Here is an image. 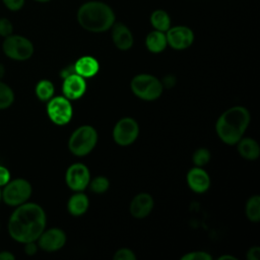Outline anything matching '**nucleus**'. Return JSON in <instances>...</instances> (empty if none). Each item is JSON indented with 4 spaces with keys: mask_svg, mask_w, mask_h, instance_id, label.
Instances as JSON below:
<instances>
[{
    "mask_svg": "<svg viewBox=\"0 0 260 260\" xmlns=\"http://www.w3.org/2000/svg\"><path fill=\"white\" fill-rule=\"evenodd\" d=\"M14 208L7 222L10 238L20 244L36 242L46 229L47 216L44 208L28 201Z\"/></svg>",
    "mask_w": 260,
    "mask_h": 260,
    "instance_id": "1",
    "label": "nucleus"
},
{
    "mask_svg": "<svg viewBox=\"0 0 260 260\" xmlns=\"http://www.w3.org/2000/svg\"><path fill=\"white\" fill-rule=\"evenodd\" d=\"M250 123V113L242 106H235L223 112L216 121L215 130L226 144H236L244 135Z\"/></svg>",
    "mask_w": 260,
    "mask_h": 260,
    "instance_id": "2",
    "label": "nucleus"
},
{
    "mask_svg": "<svg viewBox=\"0 0 260 260\" xmlns=\"http://www.w3.org/2000/svg\"><path fill=\"white\" fill-rule=\"evenodd\" d=\"M115 13L106 3L88 1L82 4L77 11V21L80 26L91 32H103L115 23Z\"/></svg>",
    "mask_w": 260,
    "mask_h": 260,
    "instance_id": "3",
    "label": "nucleus"
},
{
    "mask_svg": "<svg viewBox=\"0 0 260 260\" xmlns=\"http://www.w3.org/2000/svg\"><path fill=\"white\" fill-rule=\"evenodd\" d=\"M31 193L32 187L26 179H10V181L2 187V202L10 207H16L27 202Z\"/></svg>",
    "mask_w": 260,
    "mask_h": 260,
    "instance_id": "4",
    "label": "nucleus"
},
{
    "mask_svg": "<svg viewBox=\"0 0 260 260\" xmlns=\"http://www.w3.org/2000/svg\"><path fill=\"white\" fill-rule=\"evenodd\" d=\"M96 142V130L89 125H83L78 127L71 134L68 141V147L73 154L77 156H84L94 148Z\"/></svg>",
    "mask_w": 260,
    "mask_h": 260,
    "instance_id": "5",
    "label": "nucleus"
},
{
    "mask_svg": "<svg viewBox=\"0 0 260 260\" xmlns=\"http://www.w3.org/2000/svg\"><path fill=\"white\" fill-rule=\"evenodd\" d=\"M133 93L143 101H154L162 93L164 85L160 80L150 74H138L130 83Z\"/></svg>",
    "mask_w": 260,
    "mask_h": 260,
    "instance_id": "6",
    "label": "nucleus"
},
{
    "mask_svg": "<svg viewBox=\"0 0 260 260\" xmlns=\"http://www.w3.org/2000/svg\"><path fill=\"white\" fill-rule=\"evenodd\" d=\"M4 55L14 61H26L34 55L35 48L30 40L20 35H10L2 43Z\"/></svg>",
    "mask_w": 260,
    "mask_h": 260,
    "instance_id": "7",
    "label": "nucleus"
},
{
    "mask_svg": "<svg viewBox=\"0 0 260 260\" xmlns=\"http://www.w3.org/2000/svg\"><path fill=\"white\" fill-rule=\"evenodd\" d=\"M47 114L56 125H65L72 118V106L65 96H53L47 102Z\"/></svg>",
    "mask_w": 260,
    "mask_h": 260,
    "instance_id": "8",
    "label": "nucleus"
},
{
    "mask_svg": "<svg viewBox=\"0 0 260 260\" xmlns=\"http://www.w3.org/2000/svg\"><path fill=\"white\" fill-rule=\"evenodd\" d=\"M139 134L138 123L129 117L119 120L113 129V138L115 142L122 146L133 143Z\"/></svg>",
    "mask_w": 260,
    "mask_h": 260,
    "instance_id": "9",
    "label": "nucleus"
},
{
    "mask_svg": "<svg viewBox=\"0 0 260 260\" xmlns=\"http://www.w3.org/2000/svg\"><path fill=\"white\" fill-rule=\"evenodd\" d=\"M65 181L71 190L81 192L89 184V170L83 164H73L66 171Z\"/></svg>",
    "mask_w": 260,
    "mask_h": 260,
    "instance_id": "10",
    "label": "nucleus"
},
{
    "mask_svg": "<svg viewBox=\"0 0 260 260\" xmlns=\"http://www.w3.org/2000/svg\"><path fill=\"white\" fill-rule=\"evenodd\" d=\"M39 248L46 252H55L64 247L66 243V234L59 228L44 230L36 241Z\"/></svg>",
    "mask_w": 260,
    "mask_h": 260,
    "instance_id": "11",
    "label": "nucleus"
},
{
    "mask_svg": "<svg viewBox=\"0 0 260 260\" xmlns=\"http://www.w3.org/2000/svg\"><path fill=\"white\" fill-rule=\"evenodd\" d=\"M167 42L175 50L189 48L194 41V34L191 28L183 25L170 27L167 30Z\"/></svg>",
    "mask_w": 260,
    "mask_h": 260,
    "instance_id": "12",
    "label": "nucleus"
},
{
    "mask_svg": "<svg viewBox=\"0 0 260 260\" xmlns=\"http://www.w3.org/2000/svg\"><path fill=\"white\" fill-rule=\"evenodd\" d=\"M86 89V83L83 77L76 73H72L64 77L62 91L68 100H77L81 98Z\"/></svg>",
    "mask_w": 260,
    "mask_h": 260,
    "instance_id": "13",
    "label": "nucleus"
},
{
    "mask_svg": "<svg viewBox=\"0 0 260 260\" xmlns=\"http://www.w3.org/2000/svg\"><path fill=\"white\" fill-rule=\"evenodd\" d=\"M153 205L154 201L150 194L139 193L132 199L129 210L135 218H143L151 212Z\"/></svg>",
    "mask_w": 260,
    "mask_h": 260,
    "instance_id": "14",
    "label": "nucleus"
},
{
    "mask_svg": "<svg viewBox=\"0 0 260 260\" xmlns=\"http://www.w3.org/2000/svg\"><path fill=\"white\" fill-rule=\"evenodd\" d=\"M187 183L192 191L204 193L210 186V178L201 167H194L187 174Z\"/></svg>",
    "mask_w": 260,
    "mask_h": 260,
    "instance_id": "15",
    "label": "nucleus"
},
{
    "mask_svg": "<svg viewBox=\"0 0 260 260\" xmlns=\"http://www.w3.org/2000/svg\"><path fill=\"white\" fill-rule=\"evenodd\" d=\"M112 39L115 46L121 51L129 50L133 45V36L131 30L121 22L113 24Z\"/></svg>",
    "mask_w": 260,
    "mask_h": 260,
    "instance_id": "16",
    "label": "nucleus"
},
{
    "mask_svg": "<svg viewBox=\"0 0 260 260\" xmlns=\"http://www.w3.org/2000/svg\"><path fill=\"white\" fill-rule=\"evenodd\" d=\"M73 67L76 74L85 78L94 76L99 72L100 64L95 58L91 56H83L75 62Z\"/></svg>",
    "mask_w": 260,
    "mask_h": 260,
    "instance_id": "17",
    "label": "nucleus"
},
{
    "mask_svg": "<svg viewBox=\"0 0 260 260\" xmlns=\"http://www.w3.org/2000/svg\"><path fill=\"white\" fill-rule=\"evenodd\" d=\"M236 144H238V151L240 155L246 159H256L260 155V146L253 138H241Z\"/></svg>",
    "mask_w": 260,
    "mask_h": 260,
    "instance_id": "18",
    "label": "nucleus"
},
{
    "mask_svg": "<svg viewBox=\"0 0 260 260\" xmlns=\"http://www.w3.org/2000/svg\"><path fill=\"white\" fill-rule=\"evenodd\" d=\"M88 206H89L88 197L81 192H77L74 195H72L67 203V208L69 213L74 216H79L85 213Z\"/></svg>",
    "mask_w": 260,
    "mask_h": 260,
    "instance_id": "19",
    "label": "nucleus"
},
{
    "mask_svg": "<svg viewBox=\"0 0 260 260\" xmlns=\"http://www.w3.org/2000/svg\"><path fill=\"white\" fill-rule=\"evenodd\" d=\"M145 45L148 51H150L151 53H160L166 49L168 45L167 37L164 31H159L156 29L152 30L147 35L145 39Z\"/></svg>",
    "mask_w": 260,
    "mask_h": 260,
    "instance_id": "20",
    "label": "nucleus"
},
{
    "mask_svg": "<svg viewBox=\"0 0 260 260\" xmlns=\"http://www.w3.org/2000/svg\"><path fill=\"white\" fill-rule=\"evenodd\" d=\"M150 23L156 30L165 32L171 27V18L165 10L157 9L151 13Z\"/></svg>",
    "mask_w": 260,
    "mask_h": 260,
    "instance_id": "21",
    "label": "nucleus"
},
{
    "mask_svg": "<svg viewBox=\"0 0 260 260\" xmlns=\"http://www.w3.org/2000/svg\"><path fill=\"white\" fill-rule=\"evenodd\" d=\"M54 84L49 79H42L36 84V95L42 102H48L51 100L54 96Z\"/></svg>",
    "mask_w": 260,
    "mask_h": 260,
    "instance_id": "22",
    "label": "nucleus"
},
{
    "mask_svg": "<svg viewBox=\"0 0 260 260\" xmlns=\"http://www.w3.org/2000/svg\"><path fill=\"white\" fill-rule=\"evenodd\" d=\"M13 89L2 79H0V110H6L10 108L14 103Z\"/></svg>",
    "mask_w": 260,
    "mask_h": 260,
    "instance_id": "23",
    "label": "nucleus"
},
{
    "mask_svg": "<svg viewBox=\"0 0 260 260\" xmlns=\"http://www.w3.org/2000/svg\"><path fill=\"white\" fill-rule=\"evenodd\" d=\"M246 215L252 222H258L260 220V197L254 195L249 198L246 204Z\"/></svg>",
    "mask_w": 260,
    "mask_h": 260,
    "instance_id": "24",
    "label": "nucleus"
},
{
    "mask_svg": "<svg viewBox=\"0 0 260 260\" xmlns=\"http://www.w3.org/2000/svg\"><path fill=\"white\" fill-rule=\"evenodd\" d=\"M89 188L94 193H104L109 189L110 182L104 176H99L89 181Z\"/></svg>",
    "mask_w": 260,
    "mask_h": 260,
    "instance_id": "25",
    "label": "nucleus"
},
{
    "mask_svg": "<svg viewBox=\"0 0 260 260\" xmlns=\"http://www.w3.org/2000/svg\"><path fill=\"white\" fill-rule=\"evenodd\" d=\"M210 157H211V154L208 149L198 148L197 150L194 151V153L192 155V160H193L195 167L202 168L203 166L208 164V161L210 160Z\"/></svg>",
    "mask_w": 260,
    "mask_h": 260,
    "instance_id": "26",
    "label": "nucleus"
},
{
    "mask_svg": "<svg viewBox=\"0 0 260 260\" xmlns=\"http://www.w3.org/2000/svg\"><path fill=\"white\" fill-rule=\"evenodd\" d=\"M13 34V24L7 17H0V37L3 39Z\"/></svg>",
    "mask_w": 260,
    "mask_h": 260,
    "instance_id": "27",
    "label": "nucleus"
},
{
    "mask_svg": "<svg viewBox=\"0 0 260 260\" xmlns=\"http://www.w3.org/2000/svg\"><path fill=\"white\" fill-rule=\"evenodd\" d=\"M182 260H211L212 256L204 251H194L181 257Z\"/></svg>",
    "mask_w": 260,
    "mask_h": 260,
    "instance_id": "28",
    "label": "nucleus"
},
{
    "mask_svg": "<svg viewBox=\"0 0 260 260\" xmlns=\"http://www.w3.org/2000/svg\"><path fill=\"white\" fill-rule=\"evenodd\" d=\"M114 260H135V254L128 248L119 249L113 256Z\"/></svg>",
    "mask_w": 260,
    "mask_h": 260,
    "instance_id": "29",
    "label": "nucleus"
},
{
    "mask_svg": "<svg viewBox=\"0 0 260 260\" xmlns=\"http://www.w3.org/2000/svg\"><path fill=\"white\" fill-rule=\"evenodd\" d=\"M2 3L8 10L18 11L23 7L25 0H2Z\"/></svg>",
    "mask_w": 260,
    "mask_h": 260,
    "instance_id": "30",
    "label": "nucleus"
},
{
    "mask_svg": "<svg viewBox=\"0 0 260 260\" xmlns=\"http://www.w3.org/2000/svg\"><path fill=\"white\" fill-rule=\"evenodd\" d=\"M11 179V174L9 172V170L3 166L0 165V187H3L4 185H6Z\"/></svg>",
    "mask_w": 260,
    "mask_h": 260,
    "instance_id": "31",
    "label": "nucleus"
},
{
    "mask_svg": "<svg viewBox=\"0 0 260 260\" xmlns=\"http://www.w3.org/2000/svg\"><path fill=\"white\" fill-rule=\"evenodd\" d=\"M24 245V253L28 256H32L38 252L39 246L37 244V242H28L23 244Z\"/></svg>",
    "mask_w": 260,
    "mask_h": 260,
    "instance_id": "32",
    "label": "nucleus"
},
{
    "mask_svg": "<svg viewBox=\"0 0 260 260\" xmlns=\"http://www.w3.org/2000/svg\"><path fill=\"white\" fill-rule=\"evenodd\" d=\"M247 259L248 260H259L260 259V248L257 246L250 248L247 252Z\"/></svg>",
    "mask_w": 260,
    "mask_h": 260,
    "instance_id": "33",
    "label": "nucleus"
},
{
    "mask_svg": "<svg viewBox=\"0 0 260 260\" xmlns=\"http://www.w3.org/2000/svg\"><path fill=\"white\" fill-rule=\"evenodd\" d=\"M15 256L10 251H0V260H14Z\"/></svg>",
    "mask_w": 260,
    "mask_h": 260,
    "instance_id": "34",
    "label": "nucleus"
},
{
    "mask_svg": "<svg viewBox=\"0 0 260 260\" xmlns=\"http://www.w3.org/2000/svg\"><path fill=\"white\" fill-rule=\"evenodd\" d=\"M225 259H230V260H237L236 257L231 256V255H222L220 257H218V260H225Z\"/></svg>",
    "mask_w": 260,
    "mask_h": 260,
    "instance_id": "35",
    "label": "nucleus"
},
{
    "mask_svg": "<svg viewBox=\"0 0 260 260\" xmlns=\"http://www.w3.org/2000/svg\"><path fill=\"white\" fill-rule=\"evenodd\" d=\"M4 75H5V67H4V65L0 62V79H2V78L4 77Z\"/></svg>",
    "mask_w": 260,
    "mask_h": 260,
    "instance_id": "36",
    "label": "nucleus"
},
{
    "mask_svg": "<svg viewBox=\"0 0 260 260\" xmlns=\"http://www.w3.org/2000/svg\"><path fill=\"white\" fill-rule=\"evenodd\" d=\"M35 1L41 2V3H45V2H49V1H51V0H35Z\"/></svg>",
    "mask_w": 260,
    "mask_h": 260,
    "instance_id": "37",
    "label": "nucleus"
},
{
    "mask_svg": "<svg viewBox=\"0 0 260 260\" xmlns=\"http://www.w3.org/2000/svg\"><path fill=\"white\" fill-rule=\"evenodd\" d=\"M2 202V187H0V203Z\"/></svg>",
    "mask_w": 260,
    "mask_h": 260,
    "instance_id": "38",
    "label": "nucleus"
}]
</instances>
